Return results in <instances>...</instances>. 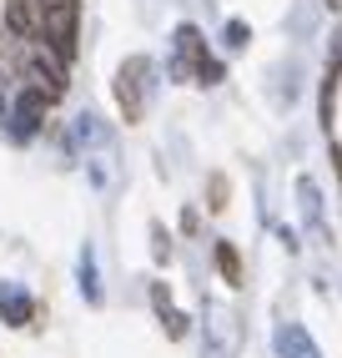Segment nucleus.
<instances>
[{"label":"nucleus","instance_id":"f257e3e1","mask_svg":"<svg viewBox=\"0 0 342 358\" xmlns=\"http://www.w3.org/2000/svg\"><path fill=\"white\" fill-rule=\"evenodd\" d=\"M76 26H81V6L76 0H40V41L51 45L61 61L76 56Z\"/></svg>","mask_w":342,"mask_h":358},{"label":"nucleus","instance_id":"f03ea898","mask_svg":"<svg viewBox=\"0 0 342 358\" xmlns=\"http://www.w3.org/2000/svg\"><path fill=\"white\" fill-rule=\"evenodd\" d=\"M146 96H151V56H126L116 71V106L126 122L146 116Z\"/></svg>","mask_w":342,"mask_h":358},{"label":"nucleus","instance_id":"7ed1b4c3","mask_svg":"<svg viewBox=\"0 0 342 358\" xmlns=\"http://www.w3.org/2000/svg\"><path fill=\"white\" fill-rule=\"evenodd\" d=\"M26 86L40 91L45 101H61V96H66V61H61L45 41H36L31 51H26Z\"/></svg>","mask_w":342,"mask_h":358},{"label":"nucleus","instance_id":"20e7f679","mask_svg":"<svg viewBox=\"0 0 342 358\" xmlns=\"http://www.w3.org/2000/svg\"><path fill=\"white\" fill-rule=\"evenodd\" d=\"M207 61V41L197 26H177V36H171V81H197V71Z\"/></svg>","mask_w":342,"mask_h":358},{"label":"nucleus","instance_id":"39448f33","mask_svg":"<svg viewBox=\"0 0 342 358\" xmlns=\"http://www.w3.org/2000/svg\"><path fill=\"white\" fill-rule=\"evenodd\" d=\"M45 106H51V101H45L40 91H31V86H26V91L15 96V106H10V136H15V141H31V136L40 131Z\"/></svg>","mask_w":342,"mask_h":358},{"label":"nucleus","instance_id":"423d86ee","mask_svg":"<svg viewBox=\"0 0 342 358\" xmlns=\"http://www.w3.org/2000/svg\"><path fill=\"white\" fill-rule=\"evenodd\" d=\"M0 318H6L10 328H26L36 318V298L20 288V282H0Z\"/></svg>","mask_w":342,"mask_h":358},{"label":"nucleus","instance_id":"0eeeda50","mask_svg":"<svg viewBox=\"0 0 342 358\" xmlns=\"http://www.w3.org/2000/svg\"><path fill=\"white\" fill-rule=\"evenodd\" d=\"M151 308H156V318H161V328H166V338H186L191 318L171 303V288H166V282H151Z\"/></svg>","mask_w":342,"mask_h":358},{"label":"nucleus","instance_id":"6e6552de","mask_svg":"<svg viewBox=\"0 0 342 358\" xmlns=\"http://www.w3.org/2000/svg\"><path fill=\"white\" fill-rule=\"evenodd\" d=\"M272 343H277L282 358H322V353H317V343H312V333H307L302 323H282Z\"/></svg>","mask_w":342,"mask_h":358},{"label":"nucleus","instance_id":"1a4fd4ad","mask_svg":"<svg viewBox=\"0 0 342 358\" xmlns=\"http://www.w3.org/2000/svg\"><path fill=\"white\" fill-rule=\"evenodd\" d=\"M6 26L10 36H36L40 31V0H6Z\"/></svg>","mask_w":342,"mask_h":358},{"label":"nucleus","instance_id":"9d476101","mask_svg":"<svg viewBox=\"0 0 342 358\" xmlns=\"http://www.w3.org/2000/svg\"><path fill=\"white\" fill-rule=\"evenodd\" d=\"M297 202H302V217H307V227L322 237V202H317V182L312 177H302L297 182Z\"/></svg>","mask_w":342,"mask_h":358},{"label":"nucleus","instance_id":"9b49d317","mask_svg":"<svg viewBox=\"0 0 342 358\" xmlns=\"http://www.w3.org/2000/svg\"><path fill=\"white\" fill-rule=\"evenodd\" d=\"M216 273H222L227 288H241V257H237V243H216Z\"/></svg>","mask_w":342,"mask_h":358},{"label":"nucleus","instance_id":"f8f14e48","mask_svg":"<svg viewBox=\"0 0 342 358\" xmlns=\"http://www.w3.org/2000/svg\"><path fill=\"white\" fill-rule=\"evenodd\" d=\"M81 293H86V303H101V278H96V248L91 243L81 248Z\"/></svg>","mask_w":342,"mask_h":358},{"label":"nucleus","instance_id":"ddd939ff","mask_svg":"<svg viewBox=\"0 0 342 358\" xmlns=\"http://www.w3.org/2000/svg\"><path fill=\"white\" fill-rule=\"evenodd\" d=\"M222 41H227V51H241V45L252 41V31H247V20H227V31H222Z\"/></svg>","mask_w":342,"mask_h":358},{"label":"nucleus","instance_id":"4468645a","mask_svg":"<svg viewBox=\"0 0 342 358\" xmlns=\"http://www.w3.org/2000/svg\"><path fill=\"white\" fill-rule=\"evenodd\" d=\"M151 257H156V262H166V257H171V237H166V227H161V222H151Z\"/></svg>","mask_w":342,"mask_h":358},{"label":"nucleus","instance_id":"2eb2a0df","mask_svg":"<svg viewBox=\"0 0 342 358\" xmlns=\"http://www.w3.org/2000/svg\"><path fill=\"white\" fill-rule=\"evenodd\" d=\"M211 212H222L227 207V177H211V202H207Z\"/></svg>","mask_w":342,"mask_h":358},{"label":"nucleus","instance_id":"dca6fc26","mask_svg":"<svg viewBox=\"0 0 342 358\" xmlns=\"http://www.w3.org/2000/svg\"><path fill=\"white\" fill-rule=\"evenodd\" d=\"M0 122H6V91H0Z\"/></svg>","mask_w":342,"mask_h":358},{"label":"nucleus","instance_id":"f3484780","mask_svg":"<svg viewBox=\"0 0 342 358\" xmlns=\"http://www.w3.org/2000/svg\"><path fill=\"white\" fill-rule=\"evenodd\" d=\"M327 6H332V10H342V0H327Z\"/></svg>","mask_w":342,"mask_h":358}]
</instances>
